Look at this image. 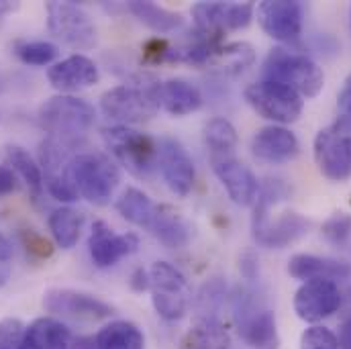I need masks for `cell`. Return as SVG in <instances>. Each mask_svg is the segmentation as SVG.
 <instances>
[{"label":"cell","mask_w":351,"mask_h":349,"mask_svg":"<svg viewBox=\"0 0 351 349\" xmlns=\"http://www.w3.org/2000/svg\"><path fill=\"white\" fill-rule=\"evenodd\" d=\"M70 182L78 198L106 206L119 188L121 172L117 162L102 152H78L70 162Z\"/></svg>","instance_id":"cell-1"},{"label":"cell","mask_w":351,"mask_h":349,"mask_svg":"<svg viewBox=\"0 0 351 349\" xmlns=\"http://www.w3.org/2000/svg\"><path fill=\"white\" fill-rule=\"evenodd\" d=\"M102 139L112 158L135 178H149L160 164V141L129 125L102 129Z\"/></svg>","instance_id":"cell-2"},{"label":"cell","mask_w":351,"mask_h":349,"mask_svg":"<svg viewBox=\"0 0 351 349\" xmlns=\"http://www.w3.org/2000/svg\"><path fill=\"white\" fill-rule=\"evenodd\" d=\"M37 121L49 137L76 143L82 135H86L96 121L94 106L78 96L72 94H58L47 98L39 110Z\"/></svg>","instance_id":"cell-3"},{"label":"cell","mask_w":351,"mask_h":349,"mask_svg":"<svg viewBox=\"0 0 351 349\" xmlns=\"http://www.w3.org/2000/svg\"><path fill=\"white\" fill-rule=\"evenodd\" d=\"M262 74L263 80L284 84L306 98H315L325 86V74L315 60L284 47L269 49Z\"/></svg>","instance_id":"cell-4"},{"label":"cell","mask_w":351,"mask_h":349,"mask_svg":"<svg viewBox=\"0 0 351 349\" xmlns=\"http://www.w3.org/2000/svg\"><path fill=\"white\" fill-rule=\"evenodd\" d=\"M158 80H133L106 90L100 96V110L119 125H137L156 117L160 110L156 98Z\"/></svg>","instance_id":"cell-5"},{"label":"cell","mask_w":351,"mask_h":349,"mask_svg":"<svg viewBox=\"0 0 351 349\" xmlns=\"http://www.w3.org/2000/svg\"><path fill=\"white\" fill-rule=\"evenodd\" d=\"M319 172L331 182H348L351 178V125L335 121L321 129L313 143Z\"/></svg>","instance_id":"cell-6"},{"label":"cell","mask_w":351,"mask_h":349,"mask_svg":"<svg viewBox=\"0 0 351 349\" xmlns=\"http://www.w3.org/2000/svg\"><path fill=\"white\" fill-rule=\"evenodd\" d=\"M149 278L152 304L156 313L168 323L184 319L190 304V286L186 276L170 262H158L152 265Z\"/></svg>","instance_id":"cell-7"},{"label":"cell","mask_w":351,"mask_h":349,"mask_svg":"<svg viewBox=\"0 0 351 349\" xmlns=\"http://www.w3.org/2000/svg\"><path fill=\"white\" fill-rule=\"evenodd\" d=\"M47 29L64 45L88 51L96 45V25L86 10L74 2H47Z\"/></svg>","instance_id":"cell-8"},{"label":"cell","mask_w":351,"mask_h":349,"mask_svg":"<svg viewBox=\"0 0 351 349\" xmlns=\"http://www.w3.org/2000/svg\"><path fill=\"white\" fill-rule=\"evenodd\" d=\"M311 229L308 219L296 210H284L278 217H271L265 206L258 200L254 202L252 215V235L267 250H284L300 241Z\"/></svg>","instance_id":"cell-9"},{"label":"cell","mask_w":351,"mask_h":349,"mask_svg":"<svg viewBox=\"0 0 351 349\" xmlns=\"http://www.w3.org/2000/svg\"><path fill=\"white\" fill-rule=\"evenodd\" d=\"M245 100L262 119L282 127L298 121L304 108V100L300 94L271 80H260L256 84H250L245 88Z\"/></svg>","instance_id":"cell-10"},{"label":"cell","mask_w":351,"mask_h":349,"mask_svg":"<svg viewBox=\"0 0 351 349\" xmlns=\"http://www.w3.org/2000/svg\"><path fill=\"white\" fill-rule=\"evenodd\" d=\"M76 143L47 137L39 145V166L43 172V186L60 202H76L78 194L70 182V162L78 154Z\"/></svg>","instance_id":"cell-11"},{"label":"cell","mask_w":351,"mask_h":349,"mask_svg":"<svg viewBox=\"0 0 351 349\" xmlns=\"http://www.w3.org/2000/svg\"><path fill=\"white\" fill-rule=\"evenodd\" d=\"M43 309L51 315L80 321H104L114 315L112 304L74 288H49L43 294Z\"/></svg>","instance_id":"cell-12"},{"label":"cell","mask_w":351,"mask_h":349,"mask_svg":"<svg viewBox=\"0 0 351 349\" xmlns=\"http://www.w3.org/2000/svg\"><path fill=\"white\" fill-rule=\"evenodd\" d=\"M341 290L333 280H308L294 294V313L300 321L317 325L339 311Z\"/></svg>","instance_id":"cell-13"},{"label":"cell","mask_w":351,"mask_h":349,"mask_svg":"<svg viewBox=\"0 0 351 349\" xmlns=\"http://www.w3.org/2000/svg\"><path fill=\"white\" fill-rule=\"evenodd\" d=\"M194 25L206 33L245 29L256 16L254 2H198L192 6Z\"/></svg>","instance_id":"cell-14"},{"label":"cell","mask_w":351,"mask_h":349,"mask_svg":"<svg viewBox=\"0 0 351 349\" xmlns=\"http://www.w3.org/2000/svg\"><path fill=\"white\" fill-rule=\"evenodd\" d=\"M263 33L280 43H292L302 33V4L298 0H263L256 6Z\"/></svg>","instance_id":"cell-15"},{"label":"cell","mask_w":351,"mask_h":349,"mask_svg":"<svg viewBox=\"0 0 351 349\" xmlns=\"http://www.w3.org/2000/svg\"><path fill=\"white\" fill-rule=\"evenodd\" d=\"M139 250V237L135 233H114L104 221H96L88 237V254L96 267H112L127 256Z\"/></svg>","instance_id":"cell-16"},{"label":"cell","mask_w":351,"mask_h":349,"mask_svg":"<svg viewBox=\"0 0 351 349\" xmlns=\"http://www.w3.org/2000/svg\"><path fill=\"white\" fill-rule=\"evenodd\" d=\"M213 172L237 206H252L260 194V182L250 166L235 156L210 158Z\"/></svg>","instance_id":"cell-17"},{"label":"cell","mask_w":351,"mask_h":349,"mask_svg":"<svg viewBox=\"0 0 351 349\" xmlns=\"http://www.w3.org/2000/svg\"><path fill=\"white\" fill-rule=\"evenodd\" d=\"M158 170L162 172V178L166 186L174 192L176 196H188L194 180H196V168L186 152V147L174 139L164 137L160 141V164Z\"/></svg>","instance_id":"cell-18"},{"label":"cell","mask_w":351,"mask_h":349,"mask_svg":"<svg viewBox=\"0 0 351 349\" xmlns=\"http://www.w3.org/2000/svg\"><path fill=\"white\" fill-rule=\"evenodd\" d=\"M252 154L263 164L280 166L292 162L300 154V141L290 129L282 125H267L258 129L252 137Z\"/></svg>","instance_id":"cell-19"},{"label":"cell","mask_w":351,"mask_h":349,"mask_svg":"<svg viewBox=\"0 0 351 349\" xmlns=\"http://www.w3.org/2000/svg\"><path fill=\"white\" fill-rule=\"evenodd\" d=\"M47 80L60 94H74L94 86L100 80V72L90 58L74 53L62 62H56L47 70Z\"/></svg>","instance_id":"cell-20"},{"label":"cell","mask_w":351,"mask_h":349,"mask_svg":"<svg viewBox=\"0 0 351 349\" xmlns=\"http://www.w3.org/2000/svg\"><path fill=\"white\" fill-rule=\"evenodd\" d=\"M156 98H158L160 110H164L172 117L192 115L204 102L202 92L184 78H170V80L158 82L156 84Z\"/></svg>","instance_id":"cell-21"},{"label":"cell","mask_w":351,"mask_h":349,"mask_svg":"<svg viewBox=\"0 0 351 349\" xmlns=\"http://www.w3.org/2000/svg\"><path fill=\"white\" fill-rule=\"evenodd\" d=\"M288 274L294 280H348L351 278V263L333 260V258H321L313 254H296L288 262Z\"/></svg>","instance_id":"cell-22"},{"label":"cell","mask_w":351,"mask_h":349,"mask_svg":"<svg viewBox=\"0 0 351 349\" xmlns=\"http://www.w3.org/2000/svg\"><path fill=\"white\" fill-rule=\"evenodd\" d=\"M149 233L166 250H184L192 239V227L170 204H158Z\"/></svg>","instance_id":"cell-23"},{"label":"cell","mask_w":351,"mask_h":349,"mask_svg":"<svg viewBox=\"0 0 351 349\" xmlns=\"http://www.w3.org/2000/svg\"><path fill=\"white\" fill-rule=\"evenodd\" d=\"M21 349H72V331L56 317H39L25 329Z\"/></svg>","instance_id":"cell-24"},{"label":"cell","mask_w":351,"mask_h":349,"mask_svg":"<svg viewBox=\"0 0 351 349\" xmlns=\"http://www.w3.org/2000/svg\"><path fill=\"white\" fill-rule=\"evenodd\" d=\"M241 339L254 349H278L280 335L276 325V315L267 309H260L250 317L239 321Z\"/></svg>","instance_id":"cell-25"},{"label":"cell","mask_w":351,"mask_h":349,"mask_svg":"<svg viewBox=\"0 0 351 349\" xmlns=\"http://www.w3.org/2000/svg\"><path fill=\"white\" fill-rule=\"evenodd\" d=\"M117 213L131 225L139 227V229H147L152 227L154 215H156V206L154 200L139 188H125L121 192V196L117 198Z\"/></svg>","instance_id":"cell-26"},{"label":"cell","mask_w":351,"mask_h":349,"mask_svg":"<svg viewBox=\"0 0 351 349\" xmlns=\"http://www.w3.org/2000/svg\"><path fill=\"white\" fill-rule=\"evenodd\" d=\"M47 225L56 245L62 250H72L80 241L82 227H84V213L74 206H60L51 210Z\"/></svg>","instance_id":"cell-27"},{"label":"cell","mask_w":351,"mask_h":349,"mask_svg":"<svg viewBox=\"0 0 351 349\" xmlns=\"http://www.w3.org/2000/svg\"><path fill=\"white\" fill-rule=\"evenodd\" d=\"M96 349H145V335L131 321H112L104 325L96 337Z\"/></svg>","instance_id":"cell-28"},{"label":"cell","mask_w":351,"mask_h":349,"mask_svg":"<svg viewBox=\"0 0 351 349\" xmlns=\"http://www.w3.org/2000/svg\"><path fill=\"white\" fill-rule=\"evenodd\" d=\"M129 10L139 23H143L147 29H152L160 35L174 33L184 27V16L180 12H174L170 8H164L154 2L133 0V2H129Z\"/></svg>","instance_id":"cell-29"},{"label":"cell","mask_w":351,"mask_h":349,"mask_svg":"<svg viewBox=\"0 0 351 349\" xmlns=\"http://www.w3.org/2000/svg\"><path fill=\"white\" fill-rule=\"evenodd\" d=\"M231 335L219 319L196 321V325L182 337L180 349H229Z\"/></svg>","instance_id":"cell-30"},{"label":"cell","mask_w":351,"mask_h":349,"mask_svg":"<svg viewBox=\"0 0 351 349\" xmlns=\"http://www.w3.org/2000/svg\"><path fill=\"white\" fill-rule=\"evenodd\" d=\"M4 162L16 174V178H21L27 184L33 198L39 200L45 186H43L41 166L33 160V156L27 149H23L21 145H6L4 147Z\"/></svg>","instance_id":"cell-31"},{"label":"cell","mask_w":351,"mask_h":349,"mask_svg":"<svg viewBox=\"0 0 351 349\" xmlns=\"http://www.w3.org/2000/svg\"><path fill=\"white\" fill-rule=\"evenodd\" d=\"M256 62V49L247 41H233L223 43L217 51L215 60L210 62L213 68H217L225 76H239L247 68H252Z\"/></svg>","instance_id":"cell-32"},{"label":"cell","mask_w":351,"mask_h":349,"mask_svg":"<svg viewBox=\"0 0 351 349\" xmlns=\"http://www.w3.org/2000/svg\"><path fill=\"white\" fill-rule=\"evenodd\" d=\"M204 143H206L210 158L235 156V149L239 143V135H237L235 125L225 117L210 119L204 125Z\"/></svg>","instance_id":"cell-33"},{"label":"cell","mask_w":351,"mask_h":349,"mask_svg":"<svg viewBox=\"0 0 351 349\" xmlns=\"http://www.w3.org/2000/svg\"><path fill=\"white\" fill-rule=\"evenodd\" d=\"M14 56L27 66L43 68L56 64L60 56V47L51 41H16Z\"/></svg>","instance_id":"cell-34"},{"label":"cell","mask_w":351,"mask_h":349,"mask_svg":"<svg viewBox=\"0 0 351 349\" xmlns=\"http://www.w3.org/2000/svg\"><path fill=\"white\" fill-rule=\"evenodd\" d=\"M225 296H227V284L221 278H210L208 282H204L196 296L198 321L217 319V311L225 302Z\"/></svg>","instance_id":"cell-35"},{"label":"cell","mask_w":351,"mask_h":349,"mask_svg":"<svg viewBox=\"0 0 351 349\" xmlns=\"http://www.w3.org/2000/svg\"><path fill=\"white\" fill-rule=\"evenodd\" d=\"M323 237L335 245V248H346L351 241V215L348 213H333L321 227Z\"/></svg>","instance_id":"cell-36"},{"label":"cell","mask_w":351,"mask_h":349,"mask_svg":"<svg viewBox=\"0 0 351 349\" xmlns=\"http://www.w3.org/2000/svg\"><path fill=\"white\" fill-rule=\"evenodd\" d=\"M300 349H339L337 335L321 325L308 327L300 337Z\"/></svg>","instance_id":"cell-37"},{"label":"cell","mask_w":351,"mask_h":349,"mask_svg":"<svg viewBox=\"0 0 351 349\" xmlns=\"http://www.w3.org/2000/svg\"><path fill=\"white\" fill-rule=\"evenodd\" d=\"M19 237H21V243H23V248L27 250V254H31L33 258H37V260H47V258H51L53 256V243L47 239V237H43L41 233H37V231H33V229H23L21 233H19Z\"/></svg>","instance_id":"cell-38"},{"label":"cell","mask_w":351,"mask_h":349,"mask_svg":"<svg viewBox=\"0 0 351 349\" xmlns=\"http://www.w3.org/2000/svg\"><path fill=\"white\" fill-rule=\"evenodd\" d=\"M25 323L14 317H6L0 321V348L21 349L25 337Z\"/></svg>","instance_id":"cell-39"},{"label":"cell","mask_w":351,"mask_h":349,"mask_svg":"<svg viewBox=\"0 0 351 349\" xmlns=\"http://www.w3.org/2000/svg\"><path fill=\"white\" fill-rule=\"evenodd\" d=\"M168 49H170V43H168L166 39L156 37V39H149V41L143 45V58H145L147 62H154V64H164Z\"/></svg>","instance_id":"cell-40"},{"label":"cell","mask_w":351,"mask_h":349,"mask_svg":"<svg viewBox=\"0 0 351 349\" xmlns=\"http://www.w3.org/2000/svg\"><path fill=\"white\" fill-rule=\"evenodd\" d=\"M337 112H339V121L351 125V74L346 78L341 92L337 94Z\"/></svg>","instance_id":"cell-41"},{"label":"cell","mask_w":351,"mask_h":349,"mask_svg":"<svg viewBox=\"0 0 351 349\" xmlns=\"http://www.w3.org/2000/svg\"><path fill=\"white\" fill-rule=\"evenodd\" d=\"M239 272L247 282H256L260 278V260L252 252H245L239 258Z\"/></svg>","instance_id":"cell-42"},{"label":"cell","mask_w":351,"mask_h":349,"mask_svg":"<svg viewBox=\"0 0 351 349\" xmlns=\"http://www.w3.org/2000/svg\"><path fill=\"white\" fill-rule=\"evenodd\" d=\"M131 288L135 292H145L152 288V280H149V272L143 269V267H135L133 274H131V280H129Z\"/></svg>","instance_id":"cell-43"},{"label":"cell","mask_w":351,"mask_h":349,"mask_svg":"<svg viewBox=\"0 0 351 349\" xmlns=\"http://www.w3.org/2000/svg\"><path fill=\"white\" fill-rule=\"evenodd\" d=\"M16 190V174L8 166H0V196H8Z\"/></svg>","instance_id":"cell-44"},{"label":"cell","mask_w":351,"mask_h":349,"mask_svg":"<svg viewBox=\"0 0 351 349\" xmlns=\"http://www.w3.org/2000/svg\"><path fill=\"white\" fill-rule=\"evenodd\" d=\"M337 341H339V349H351V315L341 323Z\"/></svg>","instance_id":"cell-45"},{"label":"cell","mask_w":351,"mask_h":349,"mask_svg":"<svg viewBox=\"0 0 351 349\" xmlns=\"http://www.w3.org/2000/svg\"><path fill=\"white\" fill-rule=\"evenodd\" d=\"M12 243H10V239L6 237V235H2L0 233V262H8L10 258H12Z\"/></svg>","instance_id":"cell-46"},{"label":"cell","mask_w":351,"mask_h":349,"mask_svg":"<svg viewBox=\"0 0 351 349\" xmlns=\"http://www.w3.org/2000/svg\"><path fill=\"white\" fill-rule=\"evenodd\" d=\"M10 280V263L0 262V288H4Z\"/></svg>","instance_id":"cell-47"},{"label":"cell","mask_w":351,"mask_h":349,"mask_svg":"<svg viewBox=\"0 0 351 349\" xmlns=\"http://www.w3.org/2000/svg\"><path fill=\"white\" fill-rule=\"evenodd\" d=\"M16 8H19V4H14V2H0V14L12 12V10H16Z\"/></svg>","instance_id":"cell-48"},{"label":"cell","mask_w":351,"mask_h":349,"mask_svg":"<svg viewBox=\"0 0 351 349\" xmlns=\"http://www.w3.org/2000/svg\"><path fill=\"white\" fill-rule=\"evenodd\" d=\"M350 296H351V288H350Z\"/></svg>","instance_id":"cell-49"},{"label":"cell","mask_w":351,"mask_h":349,"mask_svg":"<svg viewBox=\"0 0 351 349\" xmlns=\"http://www.w3.org/2000/svg\"><path fill=\"white\" fill-rule=\"evenodd\" d=\"M0 349H4V348H0Z\"/></svg>","instance_id":"cell-50"}]
</instances>
